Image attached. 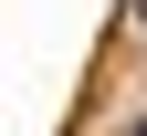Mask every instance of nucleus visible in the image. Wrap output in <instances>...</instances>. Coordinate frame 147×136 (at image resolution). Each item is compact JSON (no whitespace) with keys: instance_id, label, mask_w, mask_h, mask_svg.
Returning <instances> with one entry per match:
<instances>
[{"instance_id":"1","label":"nucleus","mask_w":147,"mask_h":136,"mask_svg":"<svg viewBox=\"0 0 147 136\" xmlns=\"http://www.w3.org/2000/svg\"><path fill=\"white\" fill-rule=\"evenodd\" d=\"M137 31H147V0H137Z\"/></svg>"},{"instance_id":"2","label":"nucleus","mask_w":147,"mask_h":136,"mask_svg":"<svg viewBox=\"0 0 147 136\" xmlns=\"http://www.w3.org/2000/svg\"><path fill=\"white\" fill-rule=\"evenodd\" d=\"M126 136H147V115H137V126H126Z\"/></svg>"}]
</instances>
